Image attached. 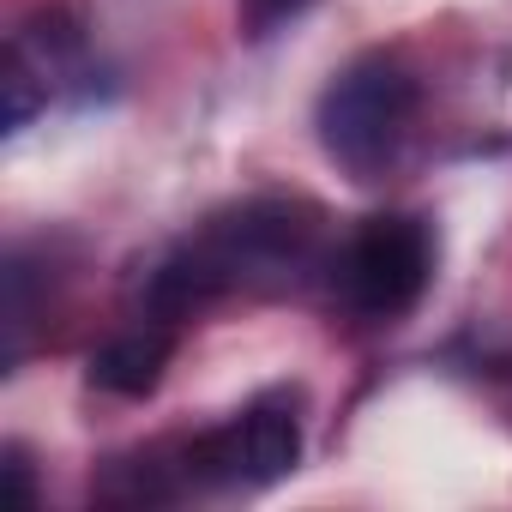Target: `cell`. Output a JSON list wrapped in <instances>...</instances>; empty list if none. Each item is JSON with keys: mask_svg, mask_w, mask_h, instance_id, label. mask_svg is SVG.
I'll use <instances>...</instances> for the list:
<instances>
[{"mask_svg": "<svg viewBox=\"0 0 512 512\" xmlns=\"http://www.w3.org/2000/svg\"><path fill=\"white\" fill-rule=\"evenodd\" d=\"M320 223L326 217L314 199H284V193L217 211L181 253L157 266L151 308L187 314L229 290H290L320 253Z\"/></svg>", "mask_w": 512, "mask_h": 512, "instance_id": "cell-1", "label": "cell"}, {"mask_svg": "<svg viewBox=\"0 0 512 512\" xmlns=\"http://www.w3.org/2000/svg\"><path fill=\"white\" fill-rule=\"evenodd\" d=\"M410 115H416V79L392 61V55H362L350 61L326 97H320V145L326 157L356 175V181H380L392 169V157L404 151V133H410Z\"/></svg>", "mask_w": 512, "mask_h": 512, "instance_id": "cell-2", "label": "cell"}, {"mask_svg": "<svg viewBox=\"0 0 512 512\" xmlns=\"http://www.w3.org/2000/svg\"><path fill=\"white\" fill-rule=\"evenodd\" d=\"M434 272V241L416 217H368L350 247L338 253V296L362 314V320H398L422 302Z\"/></svg>", "mask_w": 512, "mask_h": 512, "instance_id": "cell-3", "label": "cell"}, {"mask_svg": "<svg viewBox=\"0 0 512 512\" xmlns=\"http://www.w3.org/2000/svg\"><path fill=\"white\" fill-rule=\"evenodd\" d=\"M296 464H302V422L284 398H260L235 428H217L187 446V476L217 482V488H235V482L266 488L290 476Z\"/></svg>", "mask_w": 512, "mask_h": 512, "instance_id": "cell-4", "label": "cell"}, {"mask_svg": "<svg viewBox=\"0 0 512 512\" xmlns=\"http://www.w3.org/2000/svg\"><path fill=\"white\" fill-rule=\"evenodd\" d=\"M169 332H121L109 338L103 350H91V386L97 392H115V398H145L157 392L163 368H169Z\"/></svg>", "mask_w": 512, "mask_h": 512, "instance_id": "cell-5", "label": "cell"}, {"mask_svg": "<svg viewBox=\"0 0 512 512\" xmlns=\"http://www.w3.org/2000/svg\"><path fill=\"white\" fill-rule=\"evenodd\" d=\"M308 7H314V0H241V25H247V37H272L296 13H308Z\"/></svg>", "mask_w": 512, "mask_h": 512, "instance_id": "cell-6", "label": "cell"}, {"mask_svg": "<svg viewBox=\"0 0 512 512\" xmlns=\"http://www.w3.org/2000/svg\"><path fill=\"white\" fill-rule=\"evenodd\" d=\"M37 109V91H31V73H25V55L13 49L7 55V127H25Z\"/></svg>", "mask_w": 512, "mask_h": 512, "instance_id": "cell-7", "label": "cell"}, {"mask_svg": "<svg viewBox=\"0 0 512 512\" xmlns=\"http://www.w3.org/2000/svg\"><path fill=\"white\" fill-rule=\"evenodd\" d=\"M7 476H13V494H19V506H31L37 494H31V464H25V452H19V446L7 452Z\"/></svg>", "mask_w": 512, "mask_h": 512, "instance_id": "cell-8", "label": "cell"}]
</instances>
